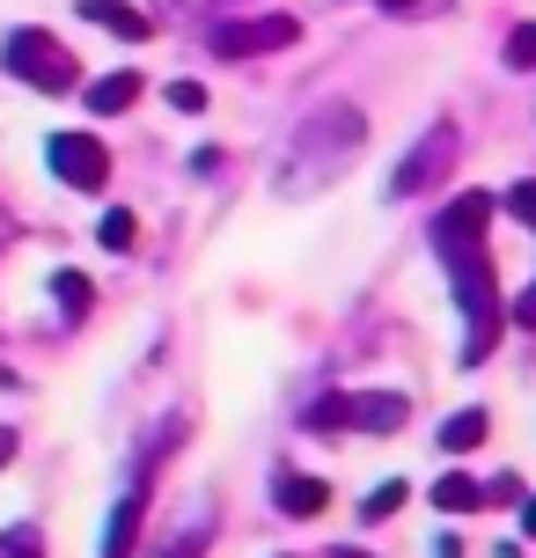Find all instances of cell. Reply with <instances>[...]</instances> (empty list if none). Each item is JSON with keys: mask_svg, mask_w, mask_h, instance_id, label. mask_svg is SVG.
Masks as SVG:
<instances>
[{"mask_svg": "<svg viewBox=\"0 0 536 558\" xmlns=\"http://www.w3.org/2000/svg\"><path fill=\"white\" fill-rule=\"evenodd\" d=\"M485 221H492V198L485 192H463L441 206V221H434V257L449 265L455 279V308H463V367H478L492 353V338H500V294H492V257H485Z\"/></svg>", "mask_w": 536, "mask_h": 558, "instance_id": "1", "label": "cell"}, {"mask_svg": "<svg viewBox=\"0 0 536 558\" xmlns=\"http://www.w3.org/2000/svg\"><path fill=\"white\" fill-rule=\"evenodd\" d=\"M361 140H367V118L353 111V104L309 111L294 125V147H287V162H280V198H302V192H316V184H331V177L361 155Z\"/></svg>", "mask_w": 536, "mask_h": 558, "instance_id": "2", "label": "cell"}, {"mask_svg": "<svg viewBox=\"0 0 536 558\" xmlns=\"http://www.w3.org/2000/svg\"><path fill=\"white\" fill-rule=\"evenodd\" d=\"M0 66L15 74V82L45 88V96H66V88L82 82V66H74V52H59L52 29H8V45H0Z\"/></svg>", "mask_w": 536, "mask_h": 558, "instance_id": "3", "label": "cell"}, {"mask_svg": "<svg viewBox=\"0 0 536 558\" xmlns=\"http://www.w3.org/2000/svg\"><path fill=\"white\" fill-rule=\"evenodd\" d=\"M455 162H463V133H455L449 118H441V125H434V133H426L419 147L404 155V162H397V177H390V198H419L426 184H441V177H449Z\"/></svg>", "mask_w": 536, "mask_h": 558, "instance_id": "4", "label": "cell"}, {"mask_svg": "<svg viewBox=\"0 0 536 558\" xmlns=\"http://www.w3.org/2000/svg\"><path fill=\"white\" fill-rule=\"evenodd\" d=\"M52 169H59V184H74V192H103L111 184V155H103V140H88V133H52Z\"/></svg>", "mask_w": 536, "mask_h": 558, "instance_id": "5", "label": "cell"}, {"mask_svg": "<svg viewBox=\"0 0 536 558\" xmlns=\"http://www.w3.org/2000/svg\"><path fill=\"white\" fill-rule=\"evenodd\" d=\"M302 29H294V15H265V23H214V52L221 59H251V52H280V45H294Z\"/></svg>", "mask_w": 536, "mask_h": 558, "instance_id": "6", "label": "cell"}, {"mask_svg": "<svg viewBox=\"0 0 536 558\" xmlns=\"http://www.w3.org/2000/svg\"><path fill=\"white\" fill-rule=\"evenodd\" d=\"M324 477H302V471H272V507L280 514H294V522H309V514H324Z\"/></svg>", "mask_w": 536, "mask_h": 558, "instance_id": "7", "label": "cell"}, {"mask_svg": "<svg viewBox=\"0 0 536 558\" xmlns=\"http://www.w3.org/2000/svg\"><path fill=\"white\" fill-rule=\"evenodd\" d=\"M404 397L397 390H375V397H345V426H367V434H397L404 426Z\"/></svg>", "mask_w": 536, "mask_h": 558, "instance_id": "8", "label": "cell"}, {"mask_svg": "<svg viewBox=\"0 0 536 558\" xmlns=\"http://www.w3.org/2000/svg\"><path fill=\"white\" fill-rule=\"evenodd\" d=\"M147 96V82L141 74H103V82H88V111H103V118H118V111H133V104H141Z\"/></svg>", "mask_w": 536, "mask_h": 558, "instance_id": "9", "label": "cell"}, {"mask_svg": "<svg viewBox=\"0 0 536 558\" xmlns=\"http://www.w3.org/2000/svg\"><path fill=\"white\" fill-rule=\"evenodd\" d=\"M141 514H147V477L118 500V514H111V536H103V558H125L133 551V536H141Z\"/></svg>", "mask_w": 536, "mask_h": 558, "instance_id": "10", "label": "cell"}, {"mask_svg": "<svg viewBox=\"0 0 536 558\" xmlns=\"http://www.w3.org/2000/svg\"><path fill=\"white\" fill-rule=\"evenodd\" d=\"M82 15H88L96 29L125 37V45H141V37H147V15H141V8H125V0H82Z\"/></svg>", "mask_w": 536, "mask_h": 558, "instance_id": "11", "label": "cell"}, {"mask_svg": "<svg viewBox=\"0 0 536 558\" xmlns=\"http://www.w3.org/2000/svg\"><path fill=\"white\" fill-rule=\"evenodd\" d=\"M434 507H441V514H471V507H485V485L463 477V471H449L441 485H434Z\"/></svg>", "mask_w": 536, "mask_h": 558, "instance_id": "12", "label": "cell"}, {"mask_svg": "<svg viewBox=\"0 0 536 558\" xmlns=\"http://www.w3.org/2000/svg\"><path fill=\"white\" fill-rule=\"evenodd\" d=\"M485 434H492V418H485V412H455L449 426H441V448H449V456H463V448H478Z\"/></svg>", "mask_w": 536, "mask_h": 558, "instance_id": "13", "label": "cell"}, {"mask_svg": "<svg viewBox=\"0 0 536 558\" xmlns=\"http://www.w3.org/2000/svg\"><path fill=\"white\" fill-rule=\"evenodd\" d=\"M52 294H59V316H88V302H96L82 272H59V279H52Z\"/></svg>", "mask_w": 536, "mask_h": 558, "instance_id": "14", "label": "cell"}, {"mask_svg": "<svg viewBox=\"0 0 536 558\" xmlns=\"http://www.w3.org/2000/svg\"><path fill=\"white\" fill-rule=\"evenodd\" d=\"M133 235H141V221H133L125 206H118V214H103V228H96V243H103V251H133Z\"/></svg>", "mask_w": 536, "mask_h": 558, "instance_id": "15", "label": "cell"}, {"mask_svg": "<svg viewBox=\"0 0 536 558\" xmlns=\"http://www.w3.org/2000/svg\"><path fill=\"white\" fill-rule=\"evenodd\" d=\"M397 507H404V485L390 477V485H375V493L361 500V522H382V514H397Z\"/></svg>", "mask_w": 536, "mask_h": 558, "instance_id": "16", "label": "cell"}, {"mask_svg": "<svg viewBox=\"0 0 536 558\" xmlns=\"http://www.w3.org/2000/svg\"><path fill=\"white\" fill-rule=\"evenodd\" d=\"M0 558H45V536L29 530V522L23 530H0Z\"/></svg>", "mask_w": 536, "mask_h": 558, "instance_id": "17", "label": "cell"}, {"mask_svg": "<svg viewBox=\"0 0 536 558\" xmlns=\"http://www.w3.org/2000/svg\"><path fill=\"white\" fill-rule=\"evenodd\" d=\"M302 426H324V434H331V426H345V397H316L309 412H302Z\"/></svg>", "mask_w": 536, "mask_h": 558, "instance_id": "18", "label": "cell"}, {"mask_svg": "<svg viewBox=\"0 0 536 558\" xmlns=\"http://www.w3.org/2000/svg\"><path fill=\"white\" fill-rule=\"evenodd\" d=\"M508 66H536V23H522L508 37Z\"/></svg>", "mask_w": 536, "mask_h": 558, "instance_id": "19", "label": "cell"}, {"mask_svg": "<svg viewBox=\"0 0 536 558\" xmlns=\"http://www.w3.org/2000/svg\"><path fill=\"white\" fill-rule=\"evenodd\" d=\"M170 111H184V118L206 111V88H198V82H170Z\"/></svg>", "mask_w": 536, "mask_h": 558, "instance_id": "20", "label": "cell"}, {"mask_svg": "<svg viewBox=\"0 0 536 558\" xmlns=\"http://www.w3.org/2000/svg\"><path fill=\"white\" fill-rule=\"evenodd\" d=\"M508 214H522V221L536 228V184H514V192H508Z\"/></svg>", "mask_w": 536, "mask_h": 558, "instance_id": "21", "label": "cell"}, {"mask_svg": "<svg viewBox=\"0 0 536 558\" xmlns=\"http://www.w3.org/2000/svg\"><path fill=\"white\" fill-rule=\"evenodd\" d=\"M192 177H221V147H198V155H192Z\"/></svg>", "mask_w": 536, "mask_h": 558, "instance_id": "22", "label": "cell"}, {"mask_svg": "<svg viewBox=\"0 0 536 558\" xmlns=\"http://www.w3.org/2000/svg\"><path fill=\"white\" fill-rule=\"evenodd\" d=\"M514 324H522V331H536V287L522 294V302H514Z\"/></svg>", "mask_w": 536, "mask_h": 558, "instance_id": "23", "label": "cell"}, {"mask_svg": "<svg viewBox=\"0 0 536 558\" xmlns=\"http://www.w3.org/2000/svg\"><path fill=\"white\" fill-rule=\"evenodd\" d=\"M0 463H15V426H0Z\"/></svg>", "mask_w": 536, "mask_h": 558, "instance_id": "24", "label": "cell"}, {"mask_svg": "<svg viewBox=\"0 0 536 558\" xmlns=\"http://www.w3.org/2000/svg\"><path fill=\"white\" fill-rule=\"evenodd\" d=\"M522 530H529V536H536V500H529V507H522Z\"/></svg>", "mask_w": 536, "mask_h": 558, "instance_id": "25", "label": "cell"}, {"mask_svg": "<svg viewBox=\"0 0 536 558\" xmlns=\"http://www.w3.org/2000/svg\"><path fill=\"white\" fill-rule=\"evenodd\" d=\"M382 8H412V0H382Z\"/></svg>", "mask_w": 536, "mask_h": 558, "instance_id": "26", "label": "cell"}]
</instances>
